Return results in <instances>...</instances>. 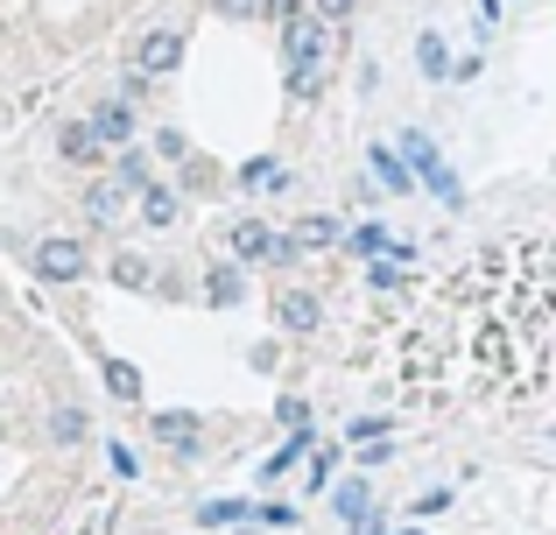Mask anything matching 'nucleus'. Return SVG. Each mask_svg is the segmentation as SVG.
<instances>
[{
    "instance_id": "6",
    "label": "nucleus",
    "mask_w": 556,
    "mask_h": 535,
    "mask_svg": "<svg viewBox=\"0 0 556 535\" xmlns=\"http://www.w3.org/2000/svg\"><path fill=\"white\" fill-rule=\"evenodd\" d=\"M275 317H282L289 331H311L317 317H325V303H317V289H282V296H275Z\"/></svg>"
},
{
    "instance_id": "23",
    "label": "nucleus",
    "mask_w": 556,
    "mask_h": 535,
    "mask_svg": "<svg viewBox=\"0 0 556 535\" xmlns=\"http://www.w3.org/2000/svg\"><path fill=\"white\" fill-rule=\"evenodd\" d=\"M353 14H359V0H317V22H353Z\"/></svg>"
},
{
    "instance_id": "14",
    "label": "nucleus",
    "mask_w": 556,
    "mask_h": 535,
    "mask_svg": "<svg viewBox=\"0 0 556 535\" xmlns=\"http://www.w3.org/2000/svg\"><path fill=\"white\" fill-rule=\"evenodd\" d=\"M339 522H353V528L367 522V480H345L339 486Z\"/></svg>"
},
{
    "instance_id": "8",
    "label": "nucleus",
    "mask_w": 556,
    "mask_h": 535,
    "mask_svg": "<svg viewBox=\"0 0 556 535\" xmlns=\"http://www.w3.org/2000/svg\"><path fill=\"white\" fill-rule=\"evenodd\" d=\"M177 212H184L177 191H163V183H149V191H141V219H149V226H177Z\"/></svg>"
},
{
    "instance_id": "11",
    "label": "nucleus",
    "mask_w": 556,
    "mask_h": 535,
    "mask_svg": "<svg viewBox=\"0 0 556 535\" xmlns=\"http://www.w3.org/2000/svg\"><path fill=\"white\" fill-rule=\"evenodd\" d=\"M374 177H380V191H408V183H416V177L402 169V155L380 149V141H374Z\"/></svg>"
},
{
    "instance_id": "12",
    "label": "nucleus",
    "mask_w": 556,
    "mask_h": 535,
    "mask_svg": "<svg viewBox=\"0 0 556 535\" xmlns=\"http://www.w3.org/2000/svg\"><path fill=\"white\" fill-rule=\"evenodd\" d=\"M121 205H127V191H121V183H99V191L85 198V212H92L99 226H113V219H121Z\"/></svg>"
},
{
    "instance_id": "27",
    "label": "nucleus",
    "mask_w": 556,
    "mask_h": 535,
    "mask_svg": "<svg viewBox=\"0 0 556 535\" xmlns=\"http://www.w3.org/2000/svg\"><path fill=\"white\" fill-rule=\"evenodd\" d=\"M493 8H507V0H493Z\"/></svg>"
},
{
    "instance_id": "18",
    "label": "nucleus",
    "mask_w": 556,
    "mask_h": 535,
    "mask_svg": "<svg viewBox=\"0 0 556 535\" xmlns=\"http://www.w3.org/2000/svg\"><path fill=\"white\" fill-rule=\"evenodd\" d=\"M106 387H113L121 402H135V395H141V373L127 367V359H106Z\"/></svg>"
},
{
    "instance_id": "7",
    "label": "nucleus",
    "mask_w": 556,
    "mask_h": 535,
    "mask_svg": "<svg viewBox=\"0 0 556 535\" xmlns=\"http://www.w3.org/2000/svg\"><path fill=\"white\" fill-rule=\"evenodd\" d=\"M155 444H169V451H198V444H204V423H198V416H155Z\"/></svg>"
},
{
    "instance_id": "19",
    "label": "nucleus",
    "mask_w": 556,
    "mask_h": 535,
    "mask_svg": "<svg viewBox=\"0 0 556 535\" xmlns=\"http://www.w3.org/2000/svg\"><path fill=\"white\" fill-rule=\"evenodd\" d=\"M50 437L56 444H78L85 437V409H50Z\"/></svg>"
},
{
    "instance_id": "24",
    "label": "nucleus",
    "mask_w": 556,
    "mask_h": 535,
    "mask_svg": "<svg viewBox=\"0 0 556 535\" xmlns=\"http://www.w3.org/2000/svg\"><path fill=\"white\" fill-rule=\"evenodd\" d=\"M261 14H275V22L289 28V22H296V14H303V0H261Z\"/></svg>"
},
{
    "instance_id": "17",
    "label": "nucleus",
    "mask_w": 556,
    "mask_h": 535,
    "mask_svg": "<svg viewBox=\"0 0 556 535\" xmlns=\"http://www.w3.org/2000/svg\"><path fill=\"white\" fill-rule=\"evenodd\" d=\"M92 149H99L92 120H71V127H64V155H71V163H85V155H92Z\"/></svg>"
},
{
    "instance_id": "4",
    "label": "nucleus",
    "mask_w": 556,
    "mask_h": 535,
    "mask_svg": "<svg viewBox=\"0 0 556 535\" xmlns=\"http://www.w3.org/2000/svg\"><path fill=\"white\" fill-rule=\"evenodd\" d=\"M36 275H42V282H78V275H85V240H42V247H36Z\"/></svg>"
},
{
    "instance_id": "21",
    "label": "nucleus",
    "mask_w": 556,
    "mask_h": 535,
    "mask_svg": "<svg viewBox=\"0 0 556 535\" xmlns=\"http://www.w3.org/2000/svg\"><path fill=\"white\" fill-rule=\"evenodd\" d=\"M240 500H212V508H204V528H232V522H240Z\"/></svg>"
},
{
    "instance_id": "26",
    "label": "nucleus",
    "mask_w": 556,
    "mask_h": 535,
    "mask_svg": "<svg viewBox=\"0 0 556 535\" xmlns=\"http://www.w3.org/2000/svg\"><path fill=\"white\" fill-rule=\"evenodd\" d=\"M359 535H388V528H380V522H374V514H367V522H359Z\"/></svg>"
},
{
    "instance_id": "25",
    "label": "nucleus",
    "mask_w": 556,
    "mask_h": 535,
    "mask_svg": "<svg viewBox=\"0 0 556 535\" xmlns=\"http://www.w3.org/2000/svg\"><path fill=\"white\" fill-rule=\"evenodd\" d=\"M212 8H226V14H261V0H212Z\"/></svg>"
},
{
    "instance_id": "5",
    "label": "nucleus",
    "mask_w": 556,
    "mask_h": 535,
    "mask_svg": "<svg viewBox=\"0 0 556 535\" xmlns=\"http://www.w3.org/2000/svg\"><path fill=\"white\" fill-rule=\"evenodd\" d=\"M135 64L149 71V78H169V71L184 64V36H177V28H149L141 50H135Z\"/></svg>"
},
{
    "instance_id": "2",
    "label": "nucleus",
    "mask_w": 556,
    "mask_h": 535,
    "mask_svg": "<svg viewBox=\"0 0 556 535\" xmlns=\"http://www.w3.org/2000/svg\"><path fill=\"white\" fill-rule=\"evenodd\" d=\"M282 56H289V85H296V92H317L325 56H331V28L317 22V14H296V22L282 28Z\"/></svg>"
},
{
    "instance_id": "3",
    "label": "nucleus",
    "mask_w": 556,
    "mask_h": 535,
    "mask_svg": "<svg viewBox=\"0 0 556 535\" xmlns=\"http://www.w3.org/2000/svg\"><path fill=\"white\" fill-rule=\"evenodd\" d=\"M232 254H240V262H289V254H296V240H282L275 226L247 219V226H232Z\"/></svg>"
},
{
    "instance_id": "1",
    "label": "nucleus",
    "mask_w": 556,
    "mask_h": 535,
    "mask_svg": "<svg viewBox=\"0 0 556 535\" xmlns=\"http://www.w3.org/2000/svg\"><path fill=\"white\" fill-rule=\"evenodd\" d=\"M556 339V240H507L465 262L444 296L416 317L402 339V387H493V395H535L549 381Z\"/></svg>"
},
{
    "instance_id": "22",
    "label": "nucleus",
    "mask_w": 556,
    "mask_h": 535,
    "mask_svg": "<svg viewBox=\"0 0 556 535\" xmlns=\"http://www.w3.org/2000/svg\"><path fill=\"white\" fill-rule=\"evenodd\" d=\"M113 275H121L127 289H141V282H149V262H141V254H121V262H113Z\"/></svg>"
},
{
    "instance_id": "20",
    "label": "nucleus",
    "mask_w": 556,
    "mask_h": 535,
    "mask_svg": "<svg viewBox=\"0 0 556 535\" xmlns=\"http://www.w3.org/2000/svg\"><path fill=\"white\" fill-rule=\"evenodd\" d=\"M296 233H303V247H331V240H339L345 226H339V219H303Z\"/></svg>"
},
{
    "instance_id": "9",
    "label": "nucleus",
    "mask_w": 556,
    "mask_h": 535,
    "mask_svg": "<svg viewBox=\"0 0 556 535\" xmlns=\"http://www.w3.org/2000/svg\"><path fill=\"white\" fill-rule=\"evenodd\" d=\"M92 135H99V141H127V135H135V106H121V99H113V106H99Z\"/></svg>"
},
{
    "instance_id": "16",
    "label": "nucleus",
    "mask_w": 556,
    "mask_h": 535,
    "mask_svg": "<svg viewBox=\"0 0 556 535\" xmlns=\"http://www.w3.org/2000/svg\"><path fill=\"white\" fill-rule=\"evenodd\" d=\"M240 183H247V191H289V177H282L275 163H247V169H240Z\"/></svg>"
},
{
    "instance_id": "10",
    "label": "nucleus",
    "mask_w": 556,
    "mask_h": 535,
    "mask_svg": "<svg viewBox=\"0 0 556 535\" xmlns=\"http://www.w3.org/2000/svg\"><path fill=\"white\" fill-rule=\"evenodd\" d=\"M204 296L218 303V310H226V303H240L247 296V282H240V268H212L204 275Z\"/></svg>"
},
{
    "instance_id": "13",
    "label": "nucleus",
    "mask_w": 556,
    "mask_h": 535,
    "mask_svg": "<svg viewBox=\"0 0 556 535\" xmlns=\"http://www.w3.org/2000/svg\"><path fill=\"white\" fill-rule=\"evenodd\" d=\"M303 451H311V437H303V430H296V437H289V444H282V451H275V458H261V480H282V472L296 466Z\"/></svg>"
},
{
    "instance_id": "15",
    "label": "nucleus",
    "mask_w": 556,
    "mask_h": 535,
    "mask_svg": "<svg viewBox=\"0 0 556 535\" xmlns=\"http://www.w3.org/2000/svg\"><path fill=\"white\" fill-rule=\"evenodd\" d=\"M416 64H422V78H444V71H451L444 36H422V42H416Z\"/></svg>"
}]
</instances>
